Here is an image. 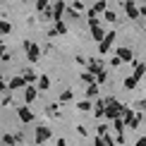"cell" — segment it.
Wrapping results in <instances>:
<instances>
[{"label": "cell", "instance_id": "obj_1", "mask_svg": "<svg viewBox=\"0 0 146 146\" xmlns=\"http://www.w3.org/2000/svg\"><path fill=\"white\" fill-rule=\"evenodd\" d=\"M27 55H29L31 62H41V48L36 46V43H31V46L27 48Z\"/></svg>", "mask_w": 146, "mask_h": 146}, {"label": "cell", "instance_id": "obj_2", "mask_svg": "<svg viewBox=\"0 0 146 146\" xmlns=\"http://www.w3.org/2000/svg\"><path fill=\"white\" fill-rule=\"evenodd\" d=\"M36 96H38V86H24V101L27 103H34L36 101Z\"/></svg>", "mask_w": 146, "mask_h": 146}, {"label": "cell", "instance_id": "obj_3", "mask_svg": "<svg viewBox=\"0 0 146 146\" xmlns=\"http://www.w3.org/2000/svg\"><path fill=\"white\" fill-rule=\"evenodd\" d=\"M48 137H50V129L43 125V127H36V144H43L48 141Z\"/></svg>", "mask_w": 146, "mask_h": 146}, {"label": "cell", "instance_id": "obj_4", "mask_svg": "<svg viewBox=\"0 0 146 146\" xmlns=\"http://www.w3.org/2000/svg\"><path fill=\"white\" fill-rule=\"evenodd\" d=\"M24 86H27V79L24 77H15V79H10V84H7L10 91H17V89H24Z\"/></svg>", "mask_w": 146, "mask_h": 146}, {"label": "cell", "instance_id": "obj_5", "mask_svg": "<svg viewBox=\"0 0 146 146\" xmlns=\"http://www.w3.org/2000/svg\"><path fill=\"white\" fill-rule=\"evenodd\" d=\"M62 12H65V3L62 0H58V3H53V19L60 22V17H62Z\"/></svg>", "mask_w": 146, "mask_h": 146}, {"label": "cell", "instance_id": "obj_6", "mask_svg": "<svg viewBox=\"0 0 146 146\" xmlns=\"http://www.w3.org/2000/svg\"><path fill=\"white\" fill-rule=\"evenodd\" d=\"M113 41H115V34H113V31H110V34H106V38H103V41H101V46H98V53H106L108 48H110Z\"/></svg>", "mask_w": 146, "mask_h": 146}, {"label": "cell", "instance_id": "obj_7", "mask_svg": "<svg viewBox=\"0 0 146 146\" xmlns=\"http://www.w3.org/2000/svg\"><path fill=\"white\" fill-rule=\"evenodd\" d=\"M98 12H106V3H103V0H98V3L89 10V17H91V19H96V15H98Z\"/></svg>", "mask_w": 146, "mask_h": 146}, {"label": "cell", "instance_id": "obj_8", "mask_svg": "<svg viewBox=\"0 0 146 146\" xmlns=\"http://www.w3.org/2000/svg\"><path fill=\"white\" fill-rule=\"evenodd\" d=\"M19 117H22V122H31V120H34V113L29 110L27 106H24V108L19 106Z\"/></svg>", "mask_w": 146, "mask_h": 146}, {"label": "cell", "instance_id": "obj_9", "mask_svg": "<svg viewBox=\"0 0 146 146\" xmlns=\"http://www.w3.org/2000/svg\"><path fill=\"white\" fill-rule=\"evenodd\" d=\"M117 60H132V50L129 48H117V55H115Z\"/></svg>", "mask_w": 146, "mask_h": 146}, {"label": "cell", "instance_id": "obj_10", "mask_svg": "<svg viewBox=\"0 0 146 146\" xmlns=\"http://www.w3.org/2000/svg\"><path fill=\"white\" fill-rule=\"evenodd\" d=\"M125 10H127V15H129L132 19H137V15H139V10L134 7V3H125Z\"/></svg>", "mask_w": 146, "mask_h": 146}, {"label": "cell", "instance_id": "obj_11", "mask_svg": "<svg viewBox=\"0 0 146 146\" xmlns=\"http://www.w3.org/2000/svg\"><path fill=\"white\" fill-rule=\"evenodd\" d=\"M12 31V24L10 22H3V19H0V36H7Z\"/></svg>", "mask_w": 146, "mask_h": 146}, {"label": "cell", "instance_id": "obj_12", "mask_svg": "<svg viewBox=\"0 0 146 146\" xmlns=\"http://www.w3.org/2000/svg\"><path fill=\"white\" fill-rule=\"evenodd\" d=\"M22 77L27 79V84H31V82H36V79H38V77H36L31 70H24V72H22Z\"/></svg>", "mask_w": 146, "mask_h": 146}, {"label": "cell", "instance_id": "obj_13", "mask_svg": "<svg viewBox=\"0 0 146 146\" xmlns=\"http://www.w3.org/2000/svg\"><path fill=\"white\" fill-rule=\"evenodd\" d=\"M48 86H50V79H48L46 74H43V77H38V89H41V91H46Z\"/></svg>", "mask_w": 146, "mask_h": 146}, {"label": "cell", "instance_id": "obj_14", "mask_svg": "<svg viewBox=\"0 0 146 146\" xmlns=\"http://www.w3.org/2000/svg\"><path fill=\"white\" fill-rule=\"evenodd\" d=\"M53 29H55L58 34H67V27H65L62 22H55V27H53Z\"/></svg>", "mask_w": 146, "mask_h": 146}, {"label": "cell", "instance_id": "obj_15", "mask_svg": "<svg viewBox=\"0 0 146 146\" xmlns=\"http://www.w3.org/2000/svg\"><path fill=\"white\" fill-rule=\"evenodd\" d=\"M82 82H86V84H94L96 79H94V74H91V72H84V74H82Z\"/></svg>", "mask_w": 146, "mask_h": 146}, {"label": "cell", "instance_id": "obj_16", "mask_svg": "<svg viewBox=\"0 0 146 146\" xmlns=\"http://www.w3.org/2000/svg\"><path fill=\"white\" fill-rule=\"evenodd\" d=\"M3 141L7 144V146H12V144L17 141V137H15V134H5V137H3Z\"/></svg>", "mask_w": 146, "mask_h": 146}, {"label": "cell", "instance_id": "obj_17", "mask_svg": "<svg viewBox=\"0 0 146 146\" xmlns=\"http://www.w3.org/2000/svg\"><path fill=\"white\" fill-rule=\"evenodd\" d=\"M50 5V0H36V10H46Z\"/></svg>", "mask_w": 146, "mask_h": 146}, {"label": "cell", "instance_id": "obj_18", "mask_svg": "<svg viewBox=\"0 0 146 146\" xmlns=\"http://www.w3.org/2000/svg\"><path fill=\"white\" fill-rule=\"evenodd\" d=\"M60 101H62V103L72 101V91H62V94H60Z\"/></svg>", "mask_w": 146, "mask_h": 146}, {"label": "cell", "instance_id": "obj_19", "mask_svg": "<svg viewBox=\"0 0 146 146\" xmlns=\"http://www.w3.org/2000/svg\"><path fill=\"white\" fill-rule=\"evenodd\" d=\"M72 10H77V12H82V10H84V3H79V0H77V3H72Z\"/></svg>", "mask_w": 146, "mask_h": 146}, {"label": "cell", "instance_id": "obj_20", "mask_svg": "<svg viewBox=\"0 0 146 146\" xmlns=\"http://www.w3.org/2000/svg\"><path fill=\"white\" fill-rule=\"evenodd\" d=\"M43 17H46V19H50V17H53V7H46L43 10Z\"/></svg>", "mask_w": 146, "mask_h": 146}, {"label": "cell", "instance_id": "obj_21", "mask_svg": "<svg viewBox=\"0 0 146 146\" xmlns=\"http://www.w3.org/2000/svg\"><path fill=\"white\" fill-rule=\"evenodd\" d=\"M106 19H108V22H115L117 17H115V12H106Z\"/></svg>", "mask_w": 146, "mask_h": 146}, {"label": "cell", "instance_id": "obj_22", "mask_svg": "<svg viewBox=\"0 0 146 146\" xmlns=\"http://www.w3.org/2000/svg\"><path fill=\"white\" fill-rule=\"evenodd\" d=\"M96 94H98V86H94V84H91V86H89V96H96Z\"/></svg>", "mask_w": 146, "mask_h": 146}, {"label": "cell", "instance_id": "obj_23", "mask_svg": "<svg viewBox=\"0 0 146 146\" xmlns=\"http://www.w3.org/2000/svg\"><path fill=\"white\" fill-rule=\"evenodd\" d=\"M125 84H127V86H129V89H132V86H134V84H137V77H132V79H127V82H125Z\"/></svg>", "mask_w": 146, "mask_h": 146}, {"label": "cell", "instance_id": "obj_24", "mask_svg": "<svg viewBox=\"0 0 146 146\" xmlns=\"http://www.w3.org/2000/svg\"><path fill=\"white\" fill-rule=\"evenodd\" d=\"M7 55V50H5V46H0V58H5Z\"/></svg>", "mask_w": 146, "mask_h": 146}, {"label": "cell", "instance_id": "obj_25", "mask_svg": "<svg viewBox=\"0 0 146 146\" xmlns=\"http://www.w3.org/2000/svg\"><path fill=\"white\" fill-rule=\"evenodd\" d=\"M5 89H7V84H5V82H0V91H5Z\"/></svg>", "mask_w": 146, "mask_h": 146}, {"label": "cell", "instance_id": "obj_26", "mask_svg": "<svg viewBox=\"0 0 146 146\" xmlns=\"http://www.w3.org/2000/svg\"><path fill=\"white\" fill-rule=\"evenodd\" d=\"M0 82H3V70H0Z\"/></svg>", "mask_w": 146, "mask_h": 146}, {"label": "cell", "instance_id": "obj_27", "mask_svg": "<svg viewBox=\"0 0 146 146\" xmlns=\"http://www.w3.org/2000/svg\"><path fill=\"white\" fill-rule=\"evenodd\" d=\"M0 46H3V36H0Z\"/></svg>", "mask_w": 146, "mask_h": 146}]
</instances>
